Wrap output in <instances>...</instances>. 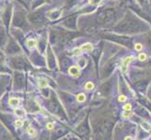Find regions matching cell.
<instances>
[{
  "instance_id": "1",
  "label": "cell",
  "mask_w": 151,
  "mask_h": 140,
  "mask_svg": "<svg viewBox=\"0 0 151 140\" xmlns=\"http://www.w3.org/2000/svg\"><path fill=\"white\" fill-rule=\"evenodd\" d=\"M28 21H29L27 19V16L25 15L23 8L18 4H15L10 28H17V29H21V30L24 31L29 26Z\"/></svg>"
},
{
  "instance_id": "2",
  "label": "cell",
  "mask_w": 151,
  "mask_h": 140,
  "mask_svg": "<svg viewBox=\"0 0 151 140\" xmlns=\"http://www.w3.org/2000/svg\"><path fill=\"white\" fill-rule=\"evenodd\" d=\"M13 9H14V5L11 2L6 3L2 8H0V21L5 26L8 32H9L10 29Z\"/></svg>"
},
{
  "instance_id": "3",
  "label": "cell",
  "mask_w": 151,
  "mask_h": 140,
  "mask_svg": "<svg viewBox=\"0 0 151 140\" xmlns=\"http://www.w3.org/2000/svg\"><path fill=\"white\" fill-rule=\"evenodd\" d=\"M8 63H9V65L12 69L17 70V71H24L31 67L28 60L23 54L9 56V58L8 59Z\"/></svg>"
},
{
  "instance_id": "4",
  "label": "cell",
  "mask_w": 151,
  "mask_h": 140,
  "mask_svg": "<svg viewBox=\"0 0 151 140\" xmlns=\"http://www.w3.org/2000/svg\"><path fill=\"white\" fill-rule=\"evenodd\" d=\"M3 51L9 56H13V55H17V54H22L23 48L18 43V41L9 34V41H8V43H7Z\"/></svg>"
},
{
  "instance_id": "5",
  "label": "cell",
  "mask_w": 151,
  "mask_h": 140,
  "mask_svg": "<svg viewBox=\"0 0 151 140\" xmlns=\"http://www.w3.org/2000/svg\"><path fill=\"white\" fill-rule=\"evenodd\" d=\"M43 18H44V14H43L42 9L35 10L27 16V19L29 21V22L32 23V24H38V23L42 22Z\"/></svg>"
},
{
  "instance_id": "6",
  "label": "cell",
  "mask_w": 151,
  "mask_h": 140,
  "mask_svg": "<svg viewBox=\"0 0 151 140\" xmlns=\"http://www.w3.org/2000/svg\"><path fill=\"white\" fill-rule=\"evenodd\" d=\"M138 27H139L138 22L125 21L117 26V29H119V31H124V32H132V31H135V29H137Z\"/></svg>"
},
{
  "instance_id": "7",
  "label": "cell",
  "mask_w": 151,
  "mask_h": 140,
  "mask_svg": "<svg viewBox=\"0 0 151 140\" xmlns=\"http://www.w3.org/2000/svg\"><path fill=\"white\" fill-rule=\"evenodd\" d=\"M9 32L5 28V26L0 23V51H4L8 41H9Z\"/></svg>"
},
{
  "instance_id": "8",
  "label": "cell",
  "mask_w": 151,
  "mask_h": 140,
  "mask_svg": "<svg viewBox=\"0 0 151 140\" xmlns=\"http://www.w3.org/2000/svg\"><path fill=\"white\" fill-rule=\"evenodd\" d=\"M112 126H113V123L112 121L110 120H103L100 125H99V133H100V136H109L110 135V132L112 130Z\"/></svg>"
},
{
  "instance_id": "9",
  "label": "cell",
  "mask_w": 151,
  "mask_h": 140,
  "mask_svg": "<svg viewBox=\"0 0 151 140\" xmlns=\"http://www.w3.org/2000/svg\"><path fill=\"white\" fill-rule=\"evenodd\" d=\"M113 11L112 9H107L99 14L98 21L100 22H109L113 19Z\"/></svg>"
},
{
  "instance_id": "10",
  "label": "cell",
  "mask_w": 151,
  "mask_h": 140,
  "mask_svg": "<svg viewBox=\"0 0 151 140\" xmlns=\"http://www.w3.org/2000/svg\"><path fill=\"white\" fill-rule=\"evenodd\" d=\"M14 86L18 89H23L24 86V74L22 71L16 70L14 73Z\"/></svg>"
},
{
  "instance_id": "11",
  "label": "cell",
  "mask_w": 151,
  "mask_h": 140,
  "mask_svg": "<svg viewBox=\"0 0 151 140\" xmlns=\"http://www.w3.org/2000/svg\"><path fill=\"white\" fill-rule=\"evenodd\" d=\"M30 61H32L34 64H38V63L39 64H43V61L41 59L38 51H33L31 54H30Z\"/></svg>"
},
{
  "instance_id": "12",
  "label": "cell",
  "mask_w": 151,
  "mask_h": 140,
  "mask_svg": "<svg viewBox=\"0 0 151 140\" xmlns=\"http://www.w3.org/2000/svg\"><path fill=\"white\" fill-rule=\"evenodd\" d=\"M47 62H48V64L49 66L52 68V66L55 64V57H54V54L50 49V47H48V50H47Z\"/></svg>"
},
{
  "instance_id": "13",
  "label": "cell",
  "mask_w": 151,
  "mask_h": 140,
  "mask_svg": "<svg viewBox=\"0 0 151 140\" xmlns=\"http://www.w3.org/2000/svg\"><path fill=\"white\" fill-rule=\"evenodd\" d=\"M37 45H38V41L34 38H29L25 40V47L29 50L34 49L35 47H37Z\"/></svg>"
},
{
  "instance_id": "14",
  "label": "cell",
  "mask_w": 151,
  "mask_h": 140,
  "mask_svg": "<svg viewBox=\"0 0 151 140\" xmlns=\"http://www.w3.org/2000/svg\"><path fill=\"white\" fill-rule=\"evenodd\" d=\"M61 15V11L60 10H51L47 13V16L49 19L51 20H56L57 18H59V16Z\"/></svg>"
},
{
  "instance_id": "15",
  "label": "cell",
  "mask_w": 151,
  "mask_h": 140,
  "mask_svg": "<svg viewBox=\"0 0 151 140\" xmlns=\"http://www.w3.org/2000/svg\"><path fill=\"white\" fill-rule=\"evenodd\" d=\"M49 109L53 113H57V111L59 110V105H58L57 101L53 100L49 103Z\"/></svg>"
},
{
  "instance_id": "16",
  "label": "cell",
  "mask_w": 151,
  "mask_h": 140,
  "mask_svg": "<svg viewBox=\"0 0 151 140\" xmlns=\"http://www.w3.org/2000/svg\"><path fill=\"white\" fill-rule=\"evenodd\" d=\"M46 40L44 39V38H40L39 40H38V45H37V47H38V51H39V52H44V51H45V49H46Z\"/></svg>"
},
{
  "instance_id": "17",
  "label": "cell",
  "mask_w": 151,
  "mask_h": 140,
  "mask_svg": "<svg viewBox=\"0 0 151 140\" xmlns=\"http://www.w3.org/2000/svg\"><path fill=\"white\" fill-rule=\"evenodd\" d=\"M4 51H0V72H5L7 69H6V66L4 64V62H5V55L3 53Z\"/></svg>"
},
{
  "instance_id": "18",
  "label": "cell",
  "mask_w": 151,
  "mask_h": 140,
  "mask_svg": "<svg viewBox=\"0 0 151 140\" xmlns=\"http://www.w3.org/2000/svg\"><path fill=\"white\" fill-rule=\"evenodd\" d=\"M69 73H70L71 76H73V77L79 76V75H80V69H79L78 66H71V67H70V69H69Z\"/></svg>"
},
{
  "instance_id": "19",
  "label": "cell",
  "mask_w": 151,
  "mask_h": 140,
  "mask_svg": "<svg viewBox=\"0 0 151 140\" xmlns=\"http://www.w3.org/2000/svg\"><path fill=\"white\" fill-rule=\"evenodd\" d=\"M43 2H44V0H33V2H32V4H31V8H32V9L37 8Z\"/></svg>"
},
{
  "instance_id": "20",
  "label": "cell",
  "mask_w": 151,
  "mask_h": 140,
  "mask_svg": "<svg viewBox=\"0 0 151 140\" xmlns=\"http://www.w3.org/2000/svg\"><path fill=\"white\" fill-rule=\"evenodd\" d=\"M132 59H133V57H132V56H130V57L126 58V60H125V62H124V64L122 65V68H121V70H122L123 72H125V71H126V69H127V64H129Z\"/></svg>"
},
{
  "instance_id": "21",
  "label": "cell",
  "mask_w": 151,
  "mask_h": 140,
  "mask_svg": "<svg viewBox=\"0 0 151 140\" xmlns=\"http://www.w3.org/2000/svg\"><path fill=\"white\" fill-rule=\"evenodd\" d=\"M9 105H10V106H18V105H19V99H18V98H15V97H11V98H9Z\"/></svg>"
},
{
  "instance_id": "22",
  "label": "cell",
  "mask_w": 151,
  "mask_h": 140,
  "mask_svg": "<svg viewBox=\"0 0 151 140\" xmlns=\"http://www.w3.org/2000/svg\"><path fill=\"white\" fill-rule=\"evenodd\" d=\"M92 50V45L89 44V43H86L85 45H83L81 47V51H89Z\"/></svg>"
},
{
  "instance_id": "23",
  "label": "cell",
  "mask_w": 151,
  "mask_h": 140,
  "mask_svg": "<svg viewBox=\"0 0 151 140\" xmlns=\"http://www.w3.org/2000/svg\"><path fill=\"white\" fill-rule=\"evenodd\" d=\"M38 85H39L41 88H44V87H46V86L48 85V83H47L46 80H43V79H41V80H38Z\"/></svg>"
},
{
  "instance_id": "24",
  "label": "cell",
  "mask_w": 151,
  "mask_h": 140,
  "mask_svg": "<svg viewBox=\"0 0 151 140\" xmlns=\"http://www.w3.org/2000/svg\"><path fill=\"white\" fill-rule=\"evenodd\" d=\"M27 132H28V134H29V135H32L33 136H36V130H35L33 127H29V128H28V130H27Z\"/></svg>"
},
{
  "instance_id": "25",
  "label": "cell",
  "mask_w": 151,
  "mask_h": 140,
  "mask_svg": "<svg viewBox=\"0 0 151 140\" xmlns=\"http://www.w3.org/2000/svg\"><path fill=\"white\" fill-rule=\"evenodd\" d=\"M77 100L79 101V102H84V101L85 100V95L83 94V93L79 94V95L77 96Z\"/></svg>"
},
{
  "instance_id": "26",
  "label": "cell",
  "mask_w": 151,
  "mask_h": 140,
  "mask_svg": "<svg viewBox=\"0 0 151 140\" xmlns=\"http://www.w3.org/2000/svg\"><path fill=\"white\" fill-rule=\"evenodd\" d=\"M93 88H94V84L92 82H87L86 83V85H85V89L86 90H91Z\"/></svg>"
},
{
  "instance_id": "27",
  "label": "cell",
  "mask_w": 151,
  "mask_h": 140,
  "mask_svg": "<svg viewBox=\"0 0 151 140\" xmlns=\"http://www.w3.org/2000/svg\"><path fill=\"white\" fill-rule=\"evenodd\" d=\"M15 114L17 115V116H19V117H22V116H24V111L22 110V109H16L15 110Z\"/></svg>"
},
{
  "instance_id": "28",
  "label": "cell",
  "mask_w": 151,
  "mask_h": 140,
  "mask_svg": "<svg viewBox=\"0 0 151 140\" xmlns=\"http://www.w3.org/2000/svg\"><path fill=\"white\" fill-rule=\"evenodd\" d=\"M142 49H143L142 44H139V43H138V44L135 45V50H136V51H141Z\"/></svg>"
},
{
  "instance_id": "29",
  "label": "cell",
  "mask_w": 151,
  "mask_h": 140,
  "mask_svg": "<svg viewBox=\"0 0 151 140\" xmlns=\"http://www.w3.org/2000/svg\"><path fill=\"white\" fill-rule=\"evenodd\" d=\"M139 59L141 61H145L146 59V54H144V53H142V54H140L139 55Z\"/></svg>"
},
{
  "instance_id": "30",
  "label": "cell",
  "mask_w": 151,
  "mask_h": 140,
  "mask_svg": "<svg viewBox=\"0 0 151 140\" xmlns=\"http://www.w3.org/2000/svg\"><path fill=\"white\" fill-rule=\"evenodd\" d=\"M100 1H101V0H89V2H90L91 4H93V5H97V4H99Z\"/></svg>"
},
{
  "instance_id": "31",
  "label": "cell",
  "mask_w": 151,
  "mask_h": 140,
  "mask_svg": "<svg viewBox=\"0 0 151 140\" xmlns=\"http://www.w3.org/2000/svg\"><path fill=\"white\" fill-rule=\"evenodd\" d=\"M126 96H124V95H120L119 97H118V100L120 101V102H124V101H126Z\"/></svg>"
},
{
  "instance_id": "32",
  "label": "cell",
  "mask_w": 151,
  "mask_h": 140,
  "mask_svg": "<svg viewBox=\"0 0 151 140\" xmlns=\"http://www.w3.org/2000/svg\"><path fill=\"white\" fill-rule=\"evenodd\" d=\"M15 125H16L17 127H21V126L23 125V121H22V120H17L16 123H15Z\"/></svg>"
},
{
  "instance_id": "33",
  "label": "cell",
  "mask_w": 151,
  "mask_h": 140,
  "mask_svg": "<svg viewBox=\"0 0 151 140\" xmlns=\"http://www.w3.org/2000/svg\"><path fill=\"white\" fill-rule=\"evenodd\" d=\"M131 108H132V106H131L130 104H128V105H126V106H124V109H125V110H131Z\"/></svg>"
},
{
  "instance_id": "34",
  "label": "cell",
  "mask_w": 151,
  "mask_h": 140,
  "mask_svg": "<svg viewBox=\"0 0 151 140\" xmlns=\"http://www.w3.org/2000/svg\"><path fill=\"white\" fill-rule=\"evenodd\" d=\"M47 128H48L49 130H52V129L54 128V124H53V123H48V124H47Z\"/></svg>"
},
{
  "instance_id": "35",
  "label": "cell",
  "mask_w": 151,
  "mask_h": 140,
  "mask_svg": "<svg viewBox=\"0 0 151 140\" xmlns=\"http://www.w3.org/2000/svg\"><path fill=\"white\" fill-rule=\"evenodd\" d=\"M14 1H18V2H20V3L22 4V5H24V6H25V4H24V1H22V0H14ZM25 7H26V6H25Z\"/></svg>"
},
{
  "instance_id": "36",
  "label": "cell",
  "mask_w": 151,
  "mask_h": 140,
  "mask_svg": "<svg viewBox=\"0 0 151 140\" xmlns=\"http://www.w3.org/2000/svg\"><path fill=\"white\" fill-rule=\"evenodd\" d=\"M80 50H81V49H80ZM80 50H78V49H77V50H75V51H74L75 54H77V55H78V54H80V52H79V51H80Z\"/></svg>"
},
{
  "instance_id": "37",
  "label": "cell",
  "mask_w": 151,
  "mask_h": 140,
  "mask_svg": "<svg viewBox=\"0 0 151 140\" xmlns=\"http://www.w3.org/2000/svg\"><path fill=\"white\" fill-rule=\"evenodd\" d=\"M125 140H132V137H126V139Z\"/></svg>"
}]
</instances>
